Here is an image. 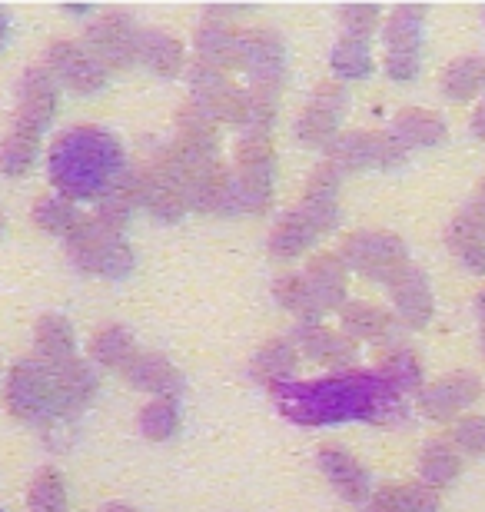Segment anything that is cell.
Returning <instances> with one entry per match:
<instances>
[{
  "label": "cell",
  "instance_id": "5bb4252c",
  "mask_svg": "<svg viewBox=\"0 0 485 512\" xmlns=\"http://www.w3.org/2000/svg\"><path fill=\"white\" fill-rule=\"evenodd\" d=\"M389 286H392V300H396V310H399L402 320L412 323V326H422L429 320V313H432L429 283L416 266L409 263Z\"/></svg>",
  "mask_w": 485,
  "mask_h": 512
},
{
  "label": "cell",
  "instance_id": "9c48e42d",
  "mask_svg": "<svg viewBox=\"0 0 485 512\" xmlns=\"http://www.w3.org/2000/svg\"><path fill=\"white\" fill-rule=\"evenodd\" d=\"M57 110V77L47 67H30L17 84V124L20 130L44 133Z\"/></svg>",
  "mask_w": 485,
  "mask_h": 512
},
{
  "label": "cell",
  "instance_id": "83f0119b",
  "mask_svg": "<svg viewBox=\"0 0 485 512\" xmlns=\"http://www.w3.org/2000/svg\"><path fill=\"white\" fill-rule=\"evenodd\" d=\"M180 426V406L177 396H153L140 409V433L147 439H170Z\"/></svg>",
  "mask_w": 485,
  "mask_h": 512
},
{
  "label": "cell",
  "instance_id": "7c38bea8",
  "mask_svg": "<svg viewBox=\"0 0 485 512\" xmlns=\"http://www.w3.org/2000/svg\"><path fill=\"white\" fill-rule=\"evenodd\" d=\"M479 380L472 373H456L449 380H439L436 386L422 389V413L432 419H452L459 409H466L469 403L479 399Z\"/></svg>",
  "mask_w": 485,
  "mask_h": 512
},
{
  "label": "cell",
  "instance_id": "1f68e13d",
  "mask_svg": "<svg viewBox=\"0 0 485 512\" xmlns=\"http://www.w3.org/2000/svg\"><path fill=\"white\" fill-rule=\"evenodd\" d=\"M379 373H383L399 393H409V389H416L422 383L419 360L406 350V346H392L383 360H379Z\"/></svg>",
  "mask_w": 485,
  "mask_h": 512
},
{
  "label": "cell",
  "instance_id": "f546056e",
  "mask_svg": "<svg viewBox=\"0 0 485 512\" xmlns=\"http://www.w3.org/2000/svg\"><path fill=\"white\" fill-rule=\"evenodd\" d=\"M333 70L343 80H359L373 70V57H369V40L363 37H343L333 50Z\"/></svg>",
  "mask_w": 485,
  "mask_h": 512
},
{
  "label": "cell",
  "instance_id": "8fae6325",
  "mask_svg": "<svg viewBox=\"0 0 485 512\" xmlns=\"http://www.w3.org/2000/svg\"><path fill=\"white\" fill-rule=\"evenodd\" d=\"M319 469L326 473L336 493L349 499V503H366L369 493H373V483H369V473L363 469V463L343 446L319 449Z\"/></svg>",
  "mask_w": 485,
  "mask_h": 512
},
{
  "label": "cell",
  "instance_id": "484cf974",
  "mask_svg": "<svg viewBox=\"0 0 485 512\" xmlns=\"http://www.w3.org/2000/svg\"><path fill=\"white\" fill-rule=\"evenodd\" d=\"M34 220H37V227L40 230H47V233H57V237H70L80 223V213L74 207V200H67V197H40L34 203Z\"/></svg>",
  "mask_w": 485,
  "mask_h": 512
},
{
  "label": "cell",
  "instance_id": "7402d4cb",
  "mask_svg": "<svg viewBox=\"0 0 485 512\" xmlns=\"http://www.w3.org/2000/svg\"><path fill=\"white\" fill-rule=\"evenodd\" d=\"M37 150H40V133L14 127L4 137V143H0V173H7V177H20V173H27L30 167H34Z\"/></svg>",
  "mask_w": 485,
  "mask_h": 512
},
{
  "label": "cell",
  "instance_id": "60d3db41",
  "mask_svg": "<svg viewBox=\"0 0 485 512\" xmlns=\"http://www.w3.org/2000/svg\"><path fill=\"white\" fill-rule=\"evenodd\" d=\"M0 230H4V213H0Z\"/></svg>",
  "mask_w": 485,
  "mask_h": 512
},
{
  "label": "cell",
  "instance_id": "8d00e7d4",
  "mask_svg": "<svg viewBox=\"0 0 485 512\" xmlns=\"http://www.w3.org/2000/svg\"><path fill=\"white\" fill-rule=\"evenodd\" d=\"M7 37H10V20H7L4 10H0V47L7 44Z\"/></svg>",
  "mask_w": 485,
  "mask_h": 512
},
{
  "label": "cell",
  "instance_id": "3957f363",
  "mask_svg": "<svg viewBox=\"0 0 485 512\" xmlns=\"http://www.w3.org/2000/svg\"><path fill=\"white\" fill-rule=\"evenodd\" d=\"M7 406L17 419H30V423H50V419L70 416L57 366L44 360L17 363L7 376Z\"/></svg>",
  "mask_w": 485,
  "mask_h": 512
},
{
  "label": "cell",
  "instance_id": "74e56055",
  "mask_svg": "<svg viewBox=\"0 0 485 512\" xmlns=\"http://www.w3.org/2000/svg\"><path fill=\"white\" fill-rule=\"evenodd\" d=\"M366 512H392L389 506H383V503H376V499H373V506H369Z\"/></svg>",
  "mask_w": 485,
  "mask_h": 512
},
{
  "label": "cell",
  "instance_id": "d4e9b609",
  "mask_svg": "<svg viewBox=\"0 0 485 512\" xmlns=\"http://www.w3.org/2000/svg\"><path fill=\"white\" fill-rule=\"evenodd\" d=\"M90 353H94V360L100 366H110V370H127V366L133 363V356H137V346H133V336L127 330H120V326H107V330H100L94 336Z\"/></svg>",
  "mask_w": 485,
  "mask_h": 512
},
{
  "label": "cell",
  "instance_id": "4316f807",
  "mask_svg": "<svg viewBox=\"0 0 485 512\" xmlns=\"http://www.w3.org/2000/svg\"><path fill=\"white\" fill-rule=\"evenodd\" d=\"M253 370L256 376H263L270 386H280V383H293V370H296V353H293V343H283V340H273L266 343L253 360Z\"/></svg>",
  "mask_w": 485,
  "mask_h": 512
},
{
  "label": "cell",
  "instance_id": "f1b7e54d",
  "mask_svg": "<svg viewBox=\"0 0 485 512\" xmlns=\"http://www.w3.org/2000/svg\"><path fill=\"white\" fill-rule=\"evenodd\" d=\"M459 473V453L456 446L449 443H429L426 453L419 459V476H422V486H446L452 483Z\"/></svg>",
  "mask_w": 485,
  "mask_h": 512
},
{
  "label": "cell",
  "instance_id": "e575fe53",
  "mask_svg": "<svg viewBox=\"0 0 485 512\" xmlns=\"http://www.w3.org/2000/svg\"><path fill=\"white\" fill-rule=\"evenodd\" d=\"M343 20H346L349 37L369 40V34H373V27H376V20H379V10L376 7H346Z\"/></svg>",
  "mask_w": 485,
  "mask_h": 512
},
{
  "label": "cell",
  "instance_id": "e0dca14e",
  "mask_svg": "<svg viewBox=\"0 0 485 512\" xmlns=\"http://www.w3.org/2000/svg\"><path fill=\"white\" fill-rule=\"evenodd\" d=\"M316 237H319L316 223L303 210V203H299L293 213H286V217L276 223V230H273V237H270V250L276 256H283V260H293V256L303 253Z\"/></svg>",
  "mask_w": 485,
  "mask_h": 512
},
{
  "label": "cell",
  "instance_id": "ba28073f",
  "mask_svg": "<svg viewBox=\"0 0 485 512\" xmlns=\"http://www.w3.org/2000/svg\"><path fill=\"white\" fill-rule=\"evenodd\" d=\"M137 44H140V30L133 27V20L127 14H120V10H113L97 27H90L84 47L107 70H117L127 67L130 60H137Z\"/></svg>",
  "mask_w": 485,
  "mask_h": 512
},
{
  "label": "cell",
  "instance_id": "4fadbf2b",
  "mask_svg": "<svg viewBox=\"0 0 485 512\" xmlns=\"http://www.w3.org/2000/svg\"><path fill=\"white\" fill-rule=\"evenodd\" d=\"M296 340H299V346H303V353L309 356V360H316L323 366H346V363H353V356H356L353 340L326 330L323 323H299Z\"/></svg>",
  "mask_w": 485,
  "mask_h": 512
},
{
  "label": "cell",
  "instance_id": "5b68a950",
  "mask_svg": "<svg viewBox=\"0 0 485 512\" xmlns=\"http://www.w3.org/2000/svg\"><path fill=\"white\" fill-rule=\"evenodd\" d=\"M343 263L373 276V280L392 283L409 266V256L399 237H389V233H356V237L343 243Z\"/></svg>",
  "mask_w": 485,
  "mask_h": 512
},
{
  "label": "cell",
  "instance_id": "603a6c76",
  "mask_svg": "<svg viewBox=\"0 0 485 512\" xmlns=\"http://www.w3.org/2000/svg\"><path fill=\"white\" fill-rule=\"evenodd\" d=\"M485 87V57H459L442 74V90L452 100H469Z\"/></svg>",
  "mask_w": 485,
  "mask_h": 512
},
{
  "label": "cell",
  "instance_id": "ac0fdd59",
  "mask_svg": "<svg viewBox=\"0 0 485 512\" xmlns=\"http://www.w3.org/2000/svg\"><path fill=\"white\" fill-rule=\"evenodd\" d=\"M34 343H37V360H44L50 366H64L74 360V330H70L64 316H44L37 323Z\"/></svg>",
  "mask_w": 485,
  "mask_h": 512
},
{
  "label": "cell",
  "instance_id": "277c9868",
  "mask_svg": "<svg viewBox=\"0 0 485 512\" xmlns=\"http://www.w3.org/2000/svg\"><path fill=\"white\" fill-rule=\"evenodd\" d=\"M67 247L80 270H90V273L123 276V273H130V266H133V253L127 250V243L120 240V233L100 227L97 220L80 223L67 237Z\"/></svg>",
  "mask_w": 485,
  "mask_h": 512
},
{
  "label": "cell",
  "instance_id": "d6986e66",
  "mask_svg": "<svg viewBox=\"0 0 485 512\" xmlns=\"http://www.w3.org/2000/svg\"><path fill=\"white\" fill-rule=\"evenodd\" d=\"M442 137H446V124L436 114H429V110H406L392 124V140L399 147H432Z\"/></svg>",
  "mask_w": 485,
  "mask_h": 512
},
{
  "label": "cell",
  "instance_id": "44dd1931",
  "mask_svg": "<svg viewBox=\"0 0 485 512\" xmlns=\"http://www.w3.org/2000/svg\"><path fill=\"white\" fill-rule=\"evenodd\" d=\"M236 44H240V34L223 24H206L200 34H196V54H200V64L220 70V67H236Z\"/></svg>",
  "mask_w": 485,
  "mask_h": 512
},
{
  "label": "cell",
  "instance_id": "8992f818",
  "mask_svg": "<svg viewBox=\"0 0 485 512\" xmlns=\"http://www.w3.org/2000/svg\"><path fill=\"white\" fill-rule=\"evenodd\" d=\"M422 10L399 7L386 27V70L392 80H412L419 74V50H422Z\"/></svg>",
  "mask_w": 485,
  "mask_h": 512
},
{
  "label": "cell",
  "instance_id": "2e32d148",
  "mask_svg": "<svg viewBox=\"0 0 485 512\" xmlns=\"http://www.w3.org/2000/svg\"><path fill=\"white\" fill-rule=\"evenodd\" d=\"M123 373H127V380L133 386L147 389V393H153V396H177V389L183 383L180 373L173 370L163 356H153V353H137Z\"/></svg>",
  "mask_w": 485,
  "mask_h": 512
},
{
  "label": "cell",
  "instance_id": "7a4b0ae2",
  "mask_svg": "<svg viewBox=\"0 0 485 512\" xmlns=\"http://www.w3.org/2000/svg\"><path fill=\"white\" fill-rule=\"evenodd\" d=\"M50 183L67 200H107L127 180V153L120 140L100 127L64 130L47 157Z\"/></svg>",
  "mask_w": 485,
  "mask_h": 512
},
{
  "label": "cell",
  "instance_id": "d590c367",
  "mask_svg": "<svg viewBox=\"0 0 485 512\" xmlns=\"http://www.w3.org/2000/svg\"><path fill=\"white\" fill-rule=\"evenodd\" d=\"M472 130H476L479 133V137L485 140V104L476 110V117H472Z\"/></svg>",
  "mask_w": 485,
  "mask_h": 512
},
{
  "label": "cell",
  "instance_id": "ab89813d",
  "mask_svg": "<svg viewBox=\"0 0 485 512\" xmlns=\"http://www.w3.org/2000/svg\"><path fill=\"white\" fill-rule=\"evenodd\" d=\"M482 353H485V320H482Z\"/></svg>",
  "mask_w": 485,
  "mask_h": 512
},
{
  "label": "cell",
  "instance_id": "f35d334b",
  "mask_svg": "<svg viewBox=\"0 0 485 512\" xmlns=\"http://www.w3.org/2000/svg\"><path fill=\"white\" fill-rule=\"evenodd\" d=\"M107 512H133V509L130 506H110Z\"/></svg>",
  "mask_w": 485,
  "mask_h": 512
},
{
  "label": "cell",
  "instance_id": "9a60e30c",
  "mask_svg": "<svg viewBox=\"0 0 485 512\" xmlns=\"http://www.w3.org/2000/svg\"><path fill=\"white\" fill-rule=\"evenodd\" d=\"M303 280L313 293V303L319 313L333 310V306L343 303L346 296V273H343V263L336 256H319V260L309 263V270L303 273Z\"/></svg>",
  "mask_w": 485,
  "mask_h": 512
},
{
  "label": "cell",
  "instance_id": "ffe728a7",
  "mask_svg": "<svg viewBox=\"0 0 485 512\" xmlns=\"http://www.w3.org/2000/svg\"><path fill=\"white\" fill-rule=\"evenodd\" d=\"M137 60H143L150 70H157L163 77H177L183 70V47L173 37L157 34V30H140Z\"/></svg>",
  "mask_w": 485,
  "mask_h": 512
},
{
  "label": "cell",
  "instance_id": "836d02e7",
  "mask_svg": "<svg viewBox=\"0 0 485 512\" xmlns=\"http://www.w3.org/2000/svg\"><path fill=\"white\" fill-rule=\"evenodd\" d=\"M452 443H456L459 453L482 456L485 453V419H479V416L459 419V423L452 426Z\"/></svg>",
  "mask_w": 485,
  "mask_h": 512
},
{
  "label": "cell",
  "instance_id": "52a82bcc",
  "mask_svg": "<svg viewBox=\"0 0 485 512\" xmlns=\"http://www.w3.org/2000/svg\"><path fill=\"white\" fill-rule=\"evenodd\" d=\"M47 70L57 77V84L77 90V94H94V90L107 84L110 74L87 47H77L70 40H60V44L47 50Z\"/></svg>",
  "mask_w": 485,
  "mask_h": 512
},
{
  "label": "cell",
  "instance_id": "30bf717a",
  "mask_svg": "<svg viewBox=\"0 0 485 512\" xmlns=\"http://www.w3.org/2000/svg\"><path fill=\"white\" fill-rule=\"evenodd\" d=\"M343 107H346V94L336 84L319 87L313 104L306 107V114L299 117V124H296L299 140L309 143V147H329V143L339 137L336 124H339Z\"/></svg>",
  "mask_w": 485,
  "mask_h": 512
},
{
  "label": "cell",
  "instance_id": "cb8c5ba5",
  "mask_svg": "<svg viewBox=\"0 0 485 512\" xmlns=\"http://www.w3.org/2000/svg\"><path fill=\"white\" fill-rule=\"evenodd\" d=\"M449 247L459 256L462 263L469 266L472 273H485V230L476 220H469L466 213L452 223L449 230Z\"/></svg>",
  "mask_w": 485,
  "mask_h": 512
},
{
  "label": "cell",
  "instance_id": "d6a6232c",
  "mask_svg": "<svg viewBox=\"0 0 485 512\" xmlns=\"http://www.w3.org/2000/svg\"><path fill=\"white\" fill-rule=\"evenodd\" d=\"M30 512H67V493L57 473H40L30 486Z\"/></svg>",
  "mask_w": 485,
  "mask_h": 512
},
{
  "label": "cell",
  "instance_id": "6da1fadb",
  "mask_svg": "<svg viewBox=\"0 0 485 512\" xmlns=\"http://www.w3.org/2000/svg\"><path fill=\"white\" fill-rule=\"evenodd\" d=\"M276 409L296 426H333V423H406V399L383 373L346 370L309 383L270 386Z\"/></svg>",
  "mask_w": 485,
  "mask_h": 512
},
{
  "label": "cell",
  "instance_id": "4dcf8cb0",
  "mask_svg": "<svg viewBox=\"0 0 485 512\" xmlns=\"http://www.w3.org/2000/svg\"><path fill=\"white\" fill-rule=\"evenodd\" d=\"M343 326L353 336H359V340H379V336H386L392 320H389V313L379 310V306L349 303V306H343Z\"/></svg>",
  "mask_w": 485,
  "mask_h": 512
}]
</instances>
